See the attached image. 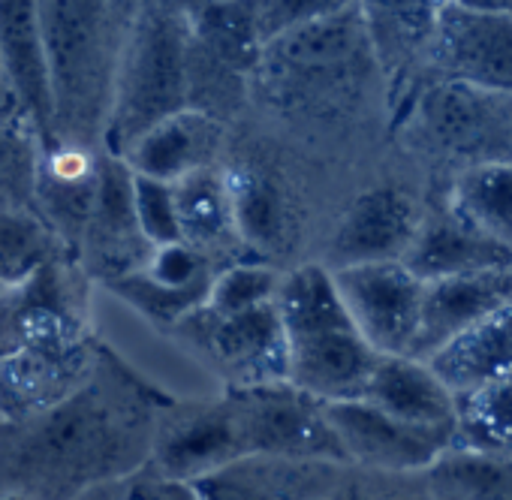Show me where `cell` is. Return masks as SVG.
I'll return each instance as SVG.
<instances>
[{
	"label": "cell",
	"instance_id": "6da1fadb",
	"mask_svg": "<svg viewBox=\"0 0 512 500\" xmlns=\"http://www.w3.org/2000/svg\"><path fill=\"white\" fill-rule=\"evenodd\" d=\"M175 395L103 344L94 377L55 410L7 425L0 482L16 500H82L139 476L154 452L160 410Z\"/></svg>",
	"mask_w": 512,
	"mask_h": 500
},
{
	"label": "cell",
	"instance_id": "7a4b0ae2",
	"mask_svg": "<svg viewBox=\"0 0 512 500\" xmlns=\"http://www.w3.org/2000/svg\"><path fill=\"white\" fill-rule=\"evenodd\" d=\"M139 10L142 0H40L55 109L52 142L106 148L115 88Z\"/></svg>",
	"mask_w": 512,
	"mask_h": 500
},
{
	"label": "cell",
	"instance_id": "3957f363",
	"mask_svg": "<svg viewBox=\"0 0 512 500\" xmlns=\"http://www.w3.org/2000/svg\"><path fill=\"white\" fill-rule=\"evenodd\" d=\"M278 311L290 347V383L326 404L362 401L380 353L353 323L332 272L323 263L284 272Z\"/></svg>",
	"mask_w": 512,
	"mask_h": 500
},
{
	"label": "cell",
	"instance_id": "277c9868",
	"mask_svg": "<svg viewBox=\"0 0 512 500\" xmlns=\"http://www.w3.org/2000/svg\"><path fill=\"white\" fill-rule=\"evenodd\" d=\"M193 0H142L124 55L106 151L124 157L160 121L190 109Z\"/></svg>",
	"mask_w": 512,
	"mask_h": 500
},
{
	"label": "cell",
	"instance_id": "5b68a950",
	"mask_svg": "<svg viewBox=\"0 0 512 500\" xmlns=\"http://www.w3.org/2000/svg\"><path fill=\"white\" fill-rule=\"evenodd\" d=\"M368 76H380V67L359 7H350L347 13L308 22L272 40L250 85L284 112H317L353 103L359 88L368 85Z\"/></svg>",
	"mask_w": 512,
	"mask_h": 500
},
{
	"label": "cell",
	"instance_id": "8992f818",
	"mask_svg": "<svg viewBox=\"0 0 512 500\" xmlns=\"http://www.w3.org/2000/svg\"><path fill=\"white\" fill-rule=\"evenodd\" d=\"M407 106V130L422 151L458 169L512 163V94L434 79Z\"/></svg>",
	"mask_w": 512,
	"mask_h": 500
},
{
	"label": "cell",
	"instance_id": "52a82bcc",
	"mask_svg": "<svg viewBox=\"0 0 512 500\" xmlns=\"http://www.w3.org/2000/svg\"><path fill=\"white\" fill-rule=\"evenodd\" d=\"M166 338L217 374L223 389L290 380V347L278 302L235 317H220L202 305Z\"/></svg>",
	"mask_w": 512,
	"mask_h": 500
},
{
	"label": "cell",
	"instance_id": "ba28073f",
	"mask_svg": "<svg viewBox=\"0 0 512 500\" xmlns=\"http://www.w3.org/2000/svg\"><path fill=\"white\" fill-rule=\"evenodd\" d=\"M244 455H278L347 464L329 404L290 380L263 386H229Z\"/></svg>",
	"mask_w": 512,
	"mask_h": 500
},
{
	"label": "cell",
	"instance_id": "9c48e42d",
	"mask_svg": "<svg viewBox=\"0 0 512 500\" xmlns=\"http://www.w3.org/2000/svg\"><path fill=\"white\" fill-rule=\"evenodd\" d=\"M244 458L238 419L229 395L181 398L175 395L157 419L148 473L172 482H196Z\"/></svg>",
	"mask_w": 512,
	"mask_h": 500
},
{
	"label": "cell",
	"instance_id": "30bf717a",
	"mask_svg": "<svg viewBox=\"0 0 512 500\" xmlns=\"http://www.w3.org/2000/svg\"><path fill=\"white\" fill-rule=\"evenodd\" d=\"M103 341L97 332L19 350L0 359V419L31 422L73 398L97 371Z\"/></svg>",
	"mask_w": 512,
	"mask_h": 500
},
{
	"label": "cell",
	"instance_id": "8fae6325",
	"mask_svg": "<svg viewBox=\"0 0 512 500\" xmlns=\"http://www.w3.org/2000/svg\"><path fill=\"white\" fill-rule=\"evenodd\" d=\"M332 278L353 323L380 356L413 353L425 293L422 278L401 260L335 269Z\"/></svg>",
	"mask_w": 512,
	"mask_h": 500
},
{
	"label": "cell",
	"instance_id": "7c38bea8",
	"mask_svg": "<svg viewBox=\"0 0 512 500\" xmlns=\"http://www.w3.org/2000/svg\"><path fill=\"white\" fill-rule=\"evenodd\" d=\"M446 4L452 0H356L380 76L404 103L434 82V52Z\"/></svg>",
	"mask_w": 512,
	"mask_h": 500
},
{
	"label": "cell",
	"instance_id": "4fadbf2b",
	"mask_svg": "<svg viewBox=\"0 0 512 500\" xmlns=\"http://www.w3.org/2000/svg\"><path fill=\"white\" fill-rule=\"evenodd\" d=\"M329 419L338 431L347 464L368 470L425 473L455 440V425L407 422L368 401L329 404Z\"/></svg>",
	"mask_w": 512,
	"mask_h": 500
},
{
	"label": "cell",
	"instance_id": "5bb4252c",
	"mask_svg": "<svg viewBox=\"0 0 512 500\" xmlns=\"http://www.w3.org/2000/svg\"><path fill=\"white\" fill-rule=\"evenodd\" d=\"M154 250L136 217V172L124 157L103 151L97 208L76 250L82 269L94 284H109L145 272Z\"/></svg>",
	"mask_w": 512,
	"mask_h": 500
},
{
	"label": "cell",
	"instance_id": "9a60e30c",
	"mask_svg": "<svg viewBox=\"0 0 512 500\" xmlns=\"http://www.w3.org/2000/svg\"><path fill=\"white\" fill-rule=\"evenodd\" d=\"M425 208L398 184L362 190L344 211L326 247V269L404 260L422 226Z\"/></svg>",
	"mask_w": 512,
	"mask_h": 500
},
{
	"label": "cell",
	"instance_id": "2e32d148",
	"mask_svg": "<svg viewBox=\"0 0 512 500\" xmlns=\"http://www.w3.org/2000/svg\"><path fill=\"white\" fill-rule=\"evenodd\" d=\"M434 79L512 94V19L446 4L434 52Z\"/></svg>",
	"mask_w": 512,
	"mask_h": 500
},
{
	"label": "cell",
	"instance_id": "e0dca14e",
	"mask_svg": "<svg viewBox=\"0 0 512 500\" xmlns=\"http://www.w3.org/2000/svg\"><path fill=\"white\" fill-rule=\"evenodd\" d=\"M344 464L278 455H244L190 488L199 500H326Z\"/></svg>",
	"mask_w": 512,
	"mask_h": 500
},
{
	"label": "cell",
	"instance_id": "ac0fdd59",
	"mask_svg": "<svg viewBox=\"0 0 512 500\" xmlns=\"http://www.w3.org/2000/svg\"><path fill=\"white\" fill-rule=\"evenodd\" d=\"M512 305V266L425 281L419 335L410 359L431 362L452 338Z\"/></svg>",
	"mask_w": 512,
	"mask_h": 500
},
{
	"label": "cell",
	"instance_id": "d6986e66",
	"mask_svg": "<svg viewBox=\"0 0 512 500\" xmlns=\"http://www.w3.org/2000/svg\"><path fill=\"white\" fill-rule=\"evenodd\" d=\"M401 263L422 281H440L455 275L509 269L512 247L476 229L446 202L440 211H425L413 247Z\"/></svg>",
	"mask_w": 512,
	"mask_h": 500
},
{
	"label": "cell",
	"instance_id": "ffe728a7",
	"mask_svg": "<svg viewBox=\"0 0 512 500\" xmlns=\"http://www.w3.org/2000/svg\"><path fill=\"white\" fill-rule=\"evenodd\" d=\"M106 148L49 142L37 181V211L76 254L100 196V166Z\"/></svg>",
	"mask_w": 512,
	"mask_h": 500
},
{
	"label": "cell",
	"instance_id": "44dd1931",
	"mask_svg": "<svg viewBox=\"0 0 512 500\" xmlns=\"http://www.w3.org/2000/svg\"><path fill=\"white\" fill-rule=\"evenodd\" d=\"M172 187L184 244L196 247L217 269L238 260H260L250 254V247L241 238L223 163L190 172Z\"/></svg>",
	"mask_w": 512,
	"mask_h": 500
},
{
	"label": "cell",
	"instance_id": "7402d4cb",
	"mask_svg": "<svg viewBox=\"0 0 512 500\" xmlns=\"http://www.w3.org/2000/svg\"><path fill=\"white\" fill-rule=\"evenodd\" d=\"M223 151H226V124L205 112L184 109L160 121L154 130H148L124 154V160L136 175L175 184L190 172L220 166Z\"/></svg>",
	"mask_w": 512,
	"mask_h": 500
},
{
	"label": "cell",
	"instance_id": "603a6c76",
	"mask_svg": "<svg viewBox=\"0 0 512 500\" xmlns=\"http://www.w3.org/2000/svg\"><path fill=\"white\" fill-rule=\"evenodd\" d=\"M0 61H4L19 109L28 112L43 139L52 142L55 109L40 25V0H0Z\"/></svg>",
	"mask_w": 512,
	"mask_h": 500
},
{
	"label": "cell",
	"instance_id": "cb8c5ba5",
	"mask_svg": "<svg viewBox=\"0 0 512 500\" xmlns=\"http://www.w3.org/2000/svg\"><path fill=\"white\" fill-rule=\"evenodd\" d=\"M362 401L407 422L455 425V395L422 359L380 356Z\"/></svg>",
	"mask_w": 512,
	"mask_h": 500
},
{
	"label": "cell",
	"instance_id": "d4e9b609",
	"mask_svg": "<svg viewBox=\"0 0 512 500\" xmlns=\"http://www.w3.org/2000/svg\"><path fill=\"white\" fill-rule=\"evenodd\" d=\"M428 365L455 398L512 377V305L452 338Z\"/></svg>",
	"mask_w": 512,
	"mask_h": 500
},
{
	"label": "cell",
	"instance_id": "484cf974",
	"mask_svg": "<svg viewBox=\"0 0 512 500\" xmlns=\"http://www.w3.org/2000/svg\"><path fill=\"white\" fill-rule=\"evenodd\" d=\"M67 257L76 254L37 208L0 205V290L22 287Z\"/></svg>",
	"mask_w": 512,
	"mask_h": 500
},
{
	"label": "cell",
	"instance_id": "4316f807",
	"mask_svg": "<svg viewBox=\"0 0 512 500\" xmlns=\"http://www.w3.org/2000/svg\"><path fill=\"white\" fill-rule=\"evenodd\" d=\"M446 202L476 229L512 247V163L458 169Z\"/></svg>",
	"mask_w": 512,
	"mask_h": 500
},
{
	"label": "cell",
	"instance_id": "83f0119b",
	"mask_svg": "<svg viewBox=\"0 0 512 500\" xmlns=\"http://www.w3.org/2000/svg\"><path fill=\"white\" fill-rule=\"evenodd\" d=\"M46 139L19 106L0 109V205L37 208Z\"/></svg>",
	"mask_w": 512,
	"mask_h": 500
},
{
	"label": "cell",
	"instance_id": "f1b7e54d",
	"mask_svg": "<svg viewBox=\"0 0 512 500\" xmlns=\"http://www.w3.org/2000/svg\"><path fill=\"white\" fill-rule=\"evenodd\" d=\"M452 449L512 455V377L455 398Z\"/></svg>",
	"mask_w": 512,
	"mask_h": 500
},
{
	"label": "cell",
	"instance_id": "f546056e",
	"mask_svg": "<svg viewBox=\"0 0 512 500\" xmlns=\"http://www.w3.org/2000/svg\"><path fill=\"white\" fill-rule=\"evenodd\" d=\"M434 500H512V455L449 449L428 470Z\"/></svg>",
	"mask_w": 512,
	"mask_h": 500
},
{
	"label": "cell",
	"instance_id": "4dcf8cb0",
	"mask_svg": "<svg viewBox=\"0 0 512 500\" xmlns=\"http://www.w3.org/2000/svg\"><path fill=\"white\" fill-rule=\"evenodd\" d=\"M281 281H284V272H278L266 260L229 263L214 275L208 308L217 311L220 317H235V314L275 305L281 293Z\"/></svg>",
	"mask_w": 512,
	"mask_h": 500
},
{
	"label": "cell",
	"instance_id": "1f68e13d",
	"mask_svg": "<svg viewBox=\"0 0 512 500\" xmlns=\"http://www.w3.org/2000/svg\"><path fill=\"white\" fill-rule=\"evenodd\" d=\"M329 500H434V491L428 482V470L395 473L344 464Z\"/></svg>",
	"mask_w": 512,
	"mask_h": 500
},
{
	"label": "cell",
	"instance_id": "d6a6232c",
	"mask_svg": "<svg viewBox=\"0 0 512 500\" xmlns=\"http://www.w3.org/2000/svg\"><path fill=\"white\" fill-rule=\"evenodd\" d=\"M263 46L308 22L332 19L356 7V0H247Z\"/></svg>",
	"mask_w": 512,
	"mask_h": 500
},
{
	"label": "cell",
	"instance_id": "836d02e7",
	"mask_svg": "<svg viewBox=\"0 0 512 500\" xmlns=\"http://www.w3.org/2000/svg\"><path fill=\"white\" fill-rule=\"evenodd\" d=\"M136 217L154 247H169L181 241V220L172 184L136 175Z\"/></svg>",
	"mask_w": 512,
	"mask_h": 500
},
{
	"label": "cell",
	"instance_id": "e575fe53",
	"mask_svg": "<svg viewBox=\"0 0 512 500\" xmlns=\"http://www.w3.org/2000/svg\"><path fill=\"white\" fill-rule=\"evenodd\" d=\"M139 491L145 494V500H199L187 482L160 479V476H151L148 470L139 473Z\"/></svg>",
	"mask_w": 512,
	"mask_h": 500
},
{
	"label": "cell",
	"instance_id": "d590c367",
	"mask_svg": "<svg viewBox=\"0 0 512 500\" xmlns=\"http://www.w3.org/2000/svg\"><path fill=\"white\" fill-rule=\"evenodd\" d=\"M82 500H145V494L139 491V476H133V479H121L112 485H100L88 491Z\"/></svg>",
	"mask_w": 512,
	"mask_h": 500
},
{
	"label": "cell",
	"instance_id": "8d00e7d4",
	"mask_svg": "<svg viewBox=\"0 0 512 500\" xmlns=\"http://www.w3.org/2000/svg\"><path fill=\"white\" fill-rule=\"evenodd\" d=\"M452 4L473 10V13H488V16H509L512 19V0H452Z\"/></svg>",
	"mask_w": 512,
	"mask_h": 500
},
{
	"label": "cell",
	"instance_id": "74e56055",
	"mask_svg": "<svg viewBox=\"0 0 512 500\" xmlns=\"http://www.w3.org/2000/svg\"><path fill=\"white\" fill-rule=\"evenodd\" d=\"M4 106H19V103H16V94H13V88H10L4 61H0V109H4Z\"/></svg>",
	"mask_w": 512,
	"mask_h": 500
},
{
	"label": "cell",
	"instance_id": "f35d334b",
	"mask_svg": "<svg viewBox=\"0 0 512 500\" xmlns=\"http://www.w3.org/2000/svg\"><path fill=\"white\" fill-rule=\"evenodd\" d=\"M4 434H7V422L0 419V443H4Z\"/></svg>",
	"mask_w": 512,
	"mask_h": 500
},
{
	"label": "cell",
	"instance_id": "ab89813d",
	"mask_svg": "<svg viewBox=\"0 0 512 500\" xmlns=\"http://www.w3.org/2000/svg\"><path fill=\"white\" fill-rule=\"evenodd\" d=\"M326 500H329V497H326Z\"/></svg>",
	"mask_w": 512,
	"mask_h": 500
},
{
	"label": "cell",
	"instance_id": "60d3db41",
	"mask_svg": "<svg viewBox=\"0 0 512 500\" xmlns=\"http://www.w3.org/2000/svg\"><path fill=\"white\" fill-rule=\"evenodd\" d=\"M4 500H7V497H4Z\"/></svg>",
	"mask_w": 512,
	"mask_h": 500
}]
</instances>
